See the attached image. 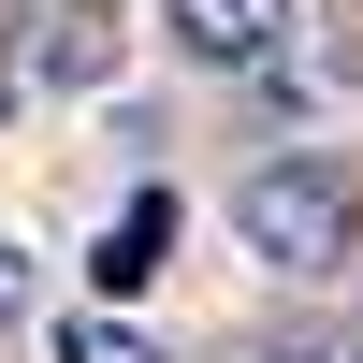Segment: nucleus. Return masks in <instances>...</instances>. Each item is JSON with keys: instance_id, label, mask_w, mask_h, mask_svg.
Returning a JSON list of instances; mask_svg holds the SVG:
<instances>
[{"instance_id": "6", "label": "nucleus", "mask_w": 363, "mask_h": 363, "mask_svg": "<svg viewBox=\"0 0 363 363\" xmlns=\"http://www.w3.org/2000/svg\"><path fill=\"white\" fill-rule=\"evenodd\" d=\"M349 363H363V349H349Z\"/></svg>"}, {"instance_id": "5", "label": "nucleus", "mask_w": 363, "mask_h": 363, "mask_svg": "<svg viewBox=\"0 0 363 363\" xmlns=\"http://www.w3.org/2000/svg\"><path fill=\"white\" fill-rule=\"evenodd\" d=\"M15 306H29V262H15V247H0V320H15Z\"/></svg>"}, {"instance_id": "1", "label": "nucleus", "mask_w": 363, "mask_h": 363, "mask_svg": "<svg viewBox=\"0 0 363 363\" xmlns=\"http://www.w3.org/2000/svg\"><path fill=\"white\" fill-rule=\"evenodd\" d=\"M233 233L277 277H349L363 262V189H349L335 145H277L262 174H233Z\"/></svg>"}, {"instance_id": "4", "label": "nucleus", "mask_w": 363, "mask_h": 363, "mask_svg": "<svg viewBox=\"0 0 363 363\" xmlns=\"http://www.w3.org/2000/svg\"><path fill=\"white\" fill-rule=\"evenodd\" d=\"M58 363H160V349H145L116 306H87V320H58Z\"/></svg>"}, {"instance_id": "3", "label": "nucleus", "mask_w": 363, "mask_h": 363, "mask_svg": "<svg viewBox=\"0 0 363 363\" xmlns=\"http://www.w3.org/2000/svg\"><path fill=\"white\" fill-rule=\"evenodd\" d=\"M160 247H174V189H145V203H131V218H116V233H102V262H87V277H102V306H131V291H145V277H160Z\"/></svg>"}, {"instance_id": "2", "label": "nucleus", "mask_w": 363, "mask_h": 363, "mask_svg": "<svg viewBox=\"0 0 363 363\" xmlns=\"http://www.w3.org/2000/svg\"><path fill=\"white\" fill-rule=\"evenodd\" d=\"M160 29L189 58H218V73H262V58L291 44V0H160Z\"/></svg>"}]
</instances>
